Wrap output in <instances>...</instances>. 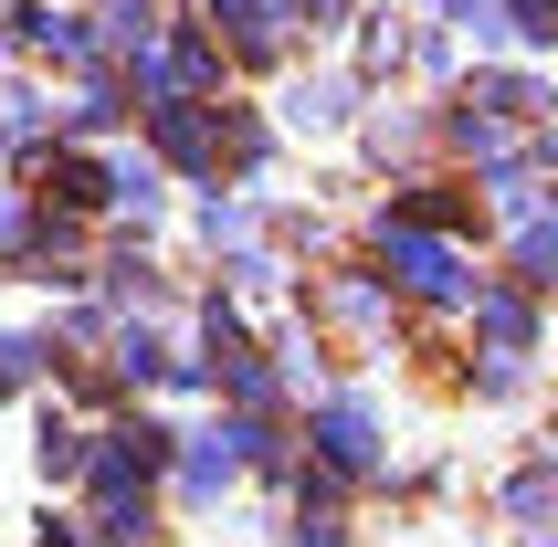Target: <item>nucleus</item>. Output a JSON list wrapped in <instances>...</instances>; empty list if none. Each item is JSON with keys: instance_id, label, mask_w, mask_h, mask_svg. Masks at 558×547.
<instances>
[{"instance_id": "obj_1", "label": "nucleus", "mask_w": 558, "mask_h": 547, "mask_svg": "<svg viewBox=\"0 0 558 547\" xmlns=\"http://www.w3.org/2000/svg\"><path fill=\"white\" fill-rule=\"evenodd\" d=\"M369 243H379V274H390V295L411 305H474V253L453 243V232H411V221H369Z\"/></svg>"}, {"instance_id": "obj_2", "label": "nucleus", "mask_w": 558, "mask_h": 547, "mask_svg": "<svg viewBox=\"0 0 558 547\" xmlns=\"http://www.w3.org/2000/svg\"><path fill=\"white\" fill-rule=\"evenodd\" d=\"M306 453H316V474H338V485H369L379 463H390L379 400H369V390H327V400L306 411Z\"/></svg>"}, {"instance_id": "obj_3", "label": "nucleus", "mask_w": 558, "mask_h": 547, "mask_svg": "<svg viewBox=\"0 0 558 547\" xmlns=\"http://www.w3.org/2000/svg\"><path fill=\"white\" fill-rule=\"evenodd\" d=\"M221 63H232V53H221L211 32H201V22H180V32H158L148 53L126 63V85L148 95V106H169V95H221Z\"/></svg>"}, {"instance_id": "obj_4", "label": "nucleus", "mask_w": 558, "mask_h": 547, "mask_svg": "<svg viewBox=\"0 0 558 547\" xmlns=\"http://www.w3.org/2000/svg\"><path fill=\"white\" fill-rule=\"evenodd\" d=\"M190 22L211 32L221 53H243V63H284V53H295V22H306V0H201Z\"/></svg>"}, {"instance_id": "obj_5", "label": "nucleus", "mask_w": 558, "mask_h": 547, "mask_svg": "<svg viewBox=\"0 0 558 547\" xmlns=\"http://www.w3.org/2000/svg\"><path fill=\"white\" fill-rule=\"evenodd\" d=\"M169 474H180V506H190V516H211L221 495L253 474V463H243V411H221L211 431H180V463H169Z\"/></svg>"}, {"instance_id": "obj_6", "label": "nucleus", "mask_w": 558, "mask_h": 547, "mask_svg": "<svg viewBox=\"0 0 558 547\" xmlns=\"http://www.w3.org/2000/svg\"><path fill=\"white\" fill-rule=\"evenodd\" d=\"M137 117H148V158H158V169H180V180H211V169H221L211 95H169V106H137Z\"/></svg>"}, {"instance_id": "obj_7", "label": "nucleus", "mask_w": 558, "mask_h": 547, "mask_svg": "<svg viewBox=\"0 0 558 547\" xmlns=\"http://www.w3.org/2000/svg\"><path fill=\"white\" fill-rule=\"evenodd\" d=\"M453 106H485V117H506V126H527V137H537V126L558 117V95L537 85L527 63H474V74H464V95H453Z\"/></svg>"}, {"instance_id": "obj_8", "label": "nucleus", "mask_w": 558, "mask_h": 547, "mask_svg": "<svg viewBox=\"0 0 558 547\" xmlns=\"http://www.w3.org/2000/svg\"><path fill=\"white\" fill-rule=\"evenodd\" d=\"M316 316H338L359 348H379L390 337V274H369V264H338L327 284H316Z\"/></svg>"}, {"instance_id": "obj_9", "label": "nucleus", "mask_w": 558, "mask_h": 547, "mask_svg": "<svg viewBox=\"0 0 558 547\" xmlns=\"http://www.w3.org/2000/svg\"><path fill=\"white\" fill-rule=\"evenodd\" d=\"M0 22H11V42H22V53H53V63H74V74H95V32H85V11H53V0H11Z\"/></svg>"}, {"instance_id": "obj_10", "label": "nucleus", "mask_w": 558, "mask_h": 547, "mask_svg": "<svg viewBox=\"0 0 558 547\" xmlns=\"http://www.w3.org/2000/svg\"><path fill=\"white\" fill-rule=\"evenodd\" d=\"M359 106H369L359 74H295L284 85V126L295 137H338V126H359Z\"/></svg>"}, {"instance_id": "obj_11", "label": "nucleus", "mask_w": 558, "mask_h": 547, "mask_svg": "<svg viewBox=\"0 0 558 547\" xmlns=\"http://www.w3.org/2000/svg\"><path fill=\"white\" fill-rule=\"evenodd\" d=\"M474 337H485V358H537V295L527 284H474Z\"/></svg>"}, {"instance_id": "obj_12", "label": "nucleus", "mask_w": 558, "mask_h": 547, "mask_svg": "<svg viewBox=\"0 0 558 547\" xmlns=\"http://www.w3.org/2000/svg\"><path fill=\"white\" fill-rule=\"evenodd\" d=\"M106 211H117V221H137V232H148V221L169 211V169H158L148 148H117V158H106Z\"/></svg>"}, {"instance_id": "obj_13", "label": "nucleus", "mask_w": 558, "mask_h": 547, "mask_svg": "<svg viewBox=\"0 0 558 547\" xmlns=\"http://www.w3.org/2000/svg\"><path fill=\"white\" fill-rule=\"evenodd\" d=\"M442 137H453L464 158H485V180H506V169H527V126L485 117V106H453V117H442Z\"/></svg>"}, {"instance_id": "obj_14", "label": "nucleus", "mask_w": 558, "mask_h": 547, "mask_svg": "<svg viewBox=\"0 0 558 547\" xmlns=\"http://www.w3.org/2000/svg\"><path fill=\"white\" fill-rule=\"evenodd\" d=\"M85 32H95V63H137L169 22H158V0H95Z\"/></svg>"}, {"instance_id": "obj_15", "label": "nucleus", "mask_w": 558, "mask_h": 547, "mask_svg": "<svg viewBox=\"0 0 558 547\" xmlns=\"http://www.w3.org/2000/svg\"><path fill=\"white\" fill-rule=\"evenodd\" d=\"M95 547H158V495L148 485H95Z\"/></svg>"}, {"instance_id": "obj_16", "label": "nucleus", "mask_w": 558, "mask_h": 547, "mask_svg": "<svg viewBox=\"0 0 558 547\" xmlns=\"http://www.w3.org/2000/svg\"><path fill=\"white\" fill-rule=\"evenodd\" d=\"M379 221H411V232H453V243H464V232H474L485 211H474V200H464L453 180H411V190H401V200H390Z\"/></svg>"}, {"instance_id": "obj_17", "label": "nucleus", "mask_w": 558, "mask_h": 547, "mask_svg": "<svg viewBox=\"0 0 558 547\" xmlns=\"http://www.w3.org/2000/svg\"><path fill=\"white\" fill-rule=\"evenodd\" d=\"M126 95H137V85H126L117 63H95L85 85H74V106H63V126H74V137H117V126L137 117V106H126Z\"/></svg>"}, {"instance_id": "obj_18", "label": "nucleus", "mask_w": 558, "mask_h": 547, "mask_svg": "<svg viewBox=\"0 0 558 547\" xmlns=\"http://www.w3.org/2000/svg\"><path fill=\"white\" fill-rule=\"evenodd\" d=\"M211 117H221V169L232 180H275V126L253 106H211Z\"/></svg>"}, {"instance_id": "obj_19", "label": "nucleus", "mask_w": 558, "mask_h": 547, "mask_svg": "<svg viewBox=\"0 0 558 547\" xmlns=\"http://www.w3.org/2000/svg\"><path fill=\"white\" fill-rule=\"evenodd\" d=\"M359 148L390 169V158H422L433 148V117H411V106H359Z\"/></svg>"}, {"instance_id": "obj_20", "label": "nucleus", "mask_w": 558, "mask_h": 547, "mask_svg": "<svg viewBox=\"0 0 558 547\" xmlns=\"http://www.w3.org/2000/svg\"><path fill=\"white\" fill-rule=\"evenodd\" d=\"M32 463H43V485H85V463H95V431H74L63 411H43V431H32Z\"/></svg>"}, {"instance_id": "obj_21", "label": "nucleus", "mask_w": 558, "mask_h": 547, "mask_svg": "<svg viewBox=\"0 0 558 547\" xmlns=\"http://www.w3.org/2000/svg\"><path fill=\"white\" fill-rule=\"evenodd\" d=\"M496 506L527 526V537H548V526H558V463H527V474H506V485H496Z\"/></svg>"}, {"instance_id": "obj_22", "label": "nucleus", "mask_w": 558, "mask_h": 547, "mask_svg": "<svg viewBox=\"0 0 558 547\" xmlns=\"http://www.w3.org/2000/svg\"><path fill=\"white\" fill-rule=\"evenodd\" d=\"M190 232H201V243H211V253H243L253 232H264V211H253L243 190H211V200L190 211Z\"/></svg>"}, {"instance_id": "obj_23", "label": "nucleus", "mask_w": 558, "mask_h": 547, "mask_svg": "<svg viewBox=\"0 0 558 547\" xmlns=\"http://www.w3.org/2000/svg\"><path fill=\"white\" fill-rule=\"evenodd\" d=\"M401 63H411V22L401 11H359V85L401 74Z\"/></svg>"}, {"instance_id": "obj_24", "label": "nucleus", "mask_w": 558, "mask_h": 547, "mask_svg": "<svg viewBox=\"0 0 558 547\" xmlns=\"http://www.w3.org/2000/svg\"><path fill=\"white\" fill-rule=\"evenodd\" d=\"M95 284H106V305H148V316L169 305V284H158V264H148L137 243H126V253H106V264H95Z\"/></svg>"}, {"instance_id": "obj_25", "label": "nucleus", "mask_w": 558, "mask_h": 547, "mask_svg": "<svg viewBox=\"0 0 558 547\" xmlns=\"http://www.w3.org/2000/svg\"><path fill=\"white\" fill-rule=\"evenodd\" d=\"M53 379V337H22V327H0V400H22Z\"/></svg>"}, {"instance_id": "obj_26", "label": "nucleus", "mask_w": 558, "mask_h": 547, "mask_svg": "<svg viewBox=\"0 0 558 547\" xmlns=\"http://www.w3.org/2000/svg\"><path fill=\"white\" fill-rule=\"evenodd\" d=\"M517 284H527V295H558V211L517 221Z\"/></svg>"}, {"instance_id": "obj_27", "label": "nucleus", "mask_w": 558, "mask_h": 547, "mask_svg": "<svg viewBox=\"0 0 558 547\" xmlns=\"http://www.w3.org/2000/svg\"><path fill=\"white\" fill-rule=\"evenodd\" d=\"M442 32H464L474 53H506V0H433Z\"/></svg>"}, {"instance_id": "obj_28", "label": "nucleus", "mask_w": 558, "mask_h": 547, "mask_svg": "<svg viewBox=\"0 0 558 547\" xmlns=\"http://www.w3.org/2000/svg\"><path fill=\"white\" fill-rule=\"evenodd\" d=\"M506 42H527V53H558V0H506Z\"/></svg>"}, {"instance_id": "obj_29", "label": "nucleus", "mask_w": 558, "mask_h": 547, "mask_svg": "<svg viewBox=\"0 0 558 547\" xmlns=\"http://www.w3.org/2000/svg\"><path fill=\"white\" fill-rule=\"evenodd\" d=\"M284 547H348V516L338 506H295L284 516Z\"/></svg>"}, {"instance_id": "obj_30", "label": "nucleus", "mask_w": 558, "mask_h": 547, "mask_svg": "<svg viewBox=\"0 0 558 547\" xmlns=\"http://www.w3.org/2000/svg\"><path fill=\"white\" fill-rule=\"evenodd\" d=\"M275 284H284V264H275L264 243H243V253H232V295H275Z\"/></svg>"}, {"instance_id": "obj_31", "label": "nucleus", "mask_w": 558, "mask_h": 547, "mask_svg": "<svg viewBox=\"0 0 558 547\" xmlns=\"http://www.w3.org/2000/svg\"><path fill=\"white\" fill-rule=\"evenodd\" d=\"M411 74H453V32L442 22H411Z\"/></svg>"}, {"instance_id": "obj_32", "label": "nucleus", "mask_w": 558, "mask_h": 547, "mask_svg": "<svg viewBox=\"0 0 558 547\" xmlns=\"http://www.w3.org/2000/svg\"><path fill=\"white\" fill-rule=\"evenodd\" d=\"M474 400H527V358H485L474 368Z\"/></svg>"}, {"instance_id": "obj_33", "label": "nucleus", "mask_w": 558, "mask_h": 547, "mask_svg": "<svg viewBox=\"0 0 558 547\" xmlns=\"http://www.w3.org/2000/svg\"><path fill=\"white\" fill-rule=\"evenodd\" d=\"M32 547H95V526H74V516H43V537Z\"/></svg>"}, {"instance_id": "obj_34", "label": "nucleus", "mask_w": 558, "mask_h": 547, "mask_svg": "<svg viewBox=\"0 0 558 547\" xmlns=\"http://www.w3.org/2000/svg\"><path fill=\"white\" fill-rule=\"evenodd\" d=\"M527 148H537V169H558V117H548V126H537Z\"/></svg>"}]
</instances>
